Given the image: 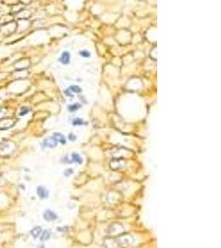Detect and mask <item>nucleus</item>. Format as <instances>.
<instances>
[{"mask_svg":"<svg viewBox=\"0 0 221 248\" xmlns=\"http://www.w3.org/2000/svg\"><path fill=\"white\" fill-rule=\"evenodd\" d=\"M52 137H53L56 141H60V142L62 143V144H65V137L63 136V135H61V134H60V133H55L54 136H53Z\"/></svg>","mask_w":221,"mask_h":248,"instance_id":"1a4fd4ad","label":"nucleus"},{"mask_svg":"<svg viewBox=\"0 0 221 248\" xmlns=\"http://www.w3.org/2000/svg\"><path fill=\"white\" fill-rule=\"evenodd\" d=\"M69 138H70V139L71 141H74V140H76V136L72 135V134H70V135L69 136Z\"/></svg>","mask_w":221,"mask_h":248,"instance_id":"dca6fc26","label":"nucleus"},{"mask_svg":"<svg viewBox=\"0 0 221 248\" xmlns=\"http://www.w3.org/2000/svg\"><path fill=\"white\" fill-rule=\"evenodd\" d=\"M72 158H73V161H76L77 162V163H79V164H81L82 163V158H81L77 153H73V155H72Z\"/></svg>","mask_w":221,"mask_h":248,"instance_id":"9d476101","label":"nucleus"},{"mask_svg":"<svg viewBox=\"0 0 221 248\" xmlns=\"http://www.w3.org/2000/svg\"><path fill=\"white\" fill-rule=\"evenodd\" d=\"M123 233H124V227L119 223H113L108 227V234L111 237H118Z\"/></svg>","mask_w":221,"mask_h":248,"instance_id":"f03ea898","label":"nucleus"},{"mask_svg":"<svg viewBox=\"0 0 221 248\" xmlns=\"http://www.w3.org/2000/svg\"><path fill=\"white\" fill-rule=\"evenodd\" d=\"M38 248H45V247H44L43 245H40V246H38Z\"/></svg>","mask_w":221,"mask_h":248,"instance_id":"f3484780","label":"nucleus"},{"mask_svg":"<svg viewBox=\"0 0 221 248\" xmlns=\"http://www.w3.org/2000/svg\"><path fill=\"white\" fill-rule=\"evenodd\" d=\"M81 55L84 57H90V53L87 51H81Z\"/></svg>","mask_w":221,"mask_h":248,"instance_id":"ddd939ff","label":"nucleus"},{"mask_svg":"<svg viewBox=\"0 0 221 248\" xmlns=\"http://www.w3.org/2000/svg\"><path fill=\"white\" fill-rule=\"evenodd\" d=\"M56 142L57 141L55 140L53 137H50L48 139L45 140L44 144H45V146H49V147H55V146H56Z\"/></svg>","mask_w":221,"mask_h":248,"instance_id":"6e6552de","label":"nucleus"},{"mask_svg":"<svg viewBox=\"0 0 221 248\" xmlns=\"http://www.w3.org/2000/svg\"><path fill=\"white\" fill-rule=\"evenodd\" d=\"M51 232L49 230H44L42 232L40 237H39V239L42 242H47L48 241L49 239L51 238Z\"/></svg>","mask_w":221,"mask_h":248,"instance_id":"39448f33","label":"nucleus"},{"mask_svg":"<svg viewBox=\"0 0 221 248\" xmlns=\"http://www.w3.org/2000/svg\"><path fill=\"white\" fill-rule=\"evenodd\" d=\"M72 173H73V170H72L71 169H69V170H66L64 174H65V176H70Z\"/></svg>","mask_w":221,"mask_h":248,"instance_id":"2eb2a0df","label":"nucleus"},{"mask_svg":"<svg viewBox=\"0 0 221 248\" xmlns=\"http://www.w3.org/2000/svg\"><path fill=\"white\" fill-rule=\"evenodd\" d=\"M42 232V227L38 226V227H34L33 229L31 230L30 233H31V235L33 236V237H34V238H38V237H40V235H41Z\"/></svg>","mask_w":221,"mask_h":248,"instance_id":"0eeeda50","label":"nucleus"},{"mask_svg":"<svg viewBox=\"0 0 221 248\" xmlns=\"http://www.w3.org/2000/svg\"><path fill=\"white\" fill-rule=\"evenodd\" d=\"M37 194L41 200H46L49 197L48 189L44 186H38L37 189Z\"/></svg>","mask_w":221,"mask_h":248,"instance_id":"20e7f679","label":"nucleus"},{"mask_svg":"<svg viewBox=\"0 0 221 248\" xmlns=\"http://www.w3.org/2000/svg\"><path fill=\"white\" fill-rule=\"evenodd\" d=\"M79 108H80V105H79V104H73V105H70V106L68 107V108H69V110H70V112L76 111V110H77Z\"/></svg>","mask_w":221,"mask_h":248,"instance_id":"9b49d317","label":"nucleus"},{"mask_svg":"<svg viewBox=\"0 0 221 248\" xmlns=\"http://www.w3.org/2000/svg\"><path fill=\"white\" fill-rule=\"evenodd\" d=\"M70 89L71 91L75 92V93H80V92H81V89L79 86H71L70 88Z\"/></svg>","mask_w":221,"mask_h":248,"instance_id":"f8f14e48","label":"nucleus"},{"mask_svg":"<svg viewBox=\"0 0 221 248\" xmlns=\"http://www.w3.org/2000/svg\"><path fill=\"white\" fill-rule=\"evenodd\" d=\"M116 239V242L119 245V248L127 247L133 245L135 243V238L131 234H126L123 233L118 237H114Z\"/></svg>","mask_w":221,"mask_h":248,"instance_id":"f257e3e1","label":"nucleus"},{"mask_svg":"<svg viewBox=\"0 0 221 248\" xmlns=\"http://www.w3.org/2000/svg\"><path fill=\"white\" fill-rule=\"evenodd\" d=\"M44 220L47 222H53L56 221L58 218V215L56 214V213H55L54 211L51 210V209H46L42 213Z\"/></svg>","mask_w":221,"mask_h":248,"instance_id":"7ed1b4c3","label":"nucleus"},{"mask_svg":"<svg viewBox=\"0 0 221 248\" xmlns=\"http://www.w3.org/2000/svg\"><path fill=\"white\" fill-rule=\"evenodd\" d=\"M74 125H82L83 124V121L81 119L77 118L76 120H74V123H73Z\"/></svg>","mask_w":221,"mask_h":248,"instance_id":"4468645a","label":"nucleus"},{"mask_svg":"<svg viewBox=\"0 0 221 248\" xmlns=\"http://www.w3.org/2000/svg\"><path fill=\"white\" fill-rule=\"evenodd\" d=\"M70 53H68L67 51H65V52H63V53L61 54L59 60L60 62H61L62 64L66 65V64H68V63L70 62Z\"/></svg>","mask_w":221,"mask_h":248,"instance_id":"423d86ee","label":"nucleus"}]
</instances>
